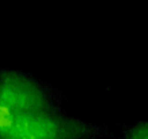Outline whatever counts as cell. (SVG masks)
<instances>
[{
	"mask_svg": "<svg viewBox=\"0 0 148 139\" xmlns=\"http://www.w3.org/2000/svg\"><path fill=\"white\" fill-rule=\"evenodd\" d=\"M3 139H116L106 123H94L67 111L0 113Z\"/></svg>",
	"mask_w": 148,
	"mask_h": 139,
	"instance_id": "6da1fadb",
	"label": "cell"
},
{
	"mask_svg": "<svg viewBox=\"0 0 148 139\" xmlns=\"http://www.w3.org/2000/svg\"><path fill=\"white\" fill-rule=\"evenodd\" d=\"M67 103L53 82L19 68H0V113L66 111Z\"/></svg>",
	"mask_w": 148,
	"mask_h": 139,
	"instance_id": "7a4b0ae2",
	"label": "cell"
},
{
	"mask_svg": "<svg viewBox=\"0 0 148 139\" xmlns=\"http://www.w3.org/2000/svg\"><path fill=\"white\" fill-rule=\"evenodd\" d=\"M116 139H148V120L116 123Z\"/></svg>",
	"mask_w": 148,
	"mask_h": 139,
	"instance_id": "3957f363",
	"label": "cell"
},
{
	"mask_svg": "<svg viewBox=\"0 0 148 139\" xmlns=\"http://www.w3.org/2000/svg\"><path fill=\"white\" fill-rule=\"evenodd\" d=\"M0 139H3V138H1V136H0Z\"/></svg>",
	"mask_w": 148,
	"mask_h": 139,
	"instance_id": "277c9868",
	"label": "cell"
}]
</instances>
